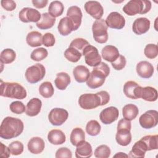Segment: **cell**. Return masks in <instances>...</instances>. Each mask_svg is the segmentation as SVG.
<instances>
[{
    "instance_id": "1",
    "label": "cell",
    "mask_w": 158,
    "mask_h": 158,
    "mask_svg": "<svg viewBox=\"0 0 158 158\" xmlns=\"http://www.w3.org/2000/svg\"><path fill=\"white\" fill-rule=\"evenodd\" d=\"M23 122L12 117H5L0 126V136L4 139H10L19 136L23 131Z\"/></svg>"
},
{
    "instance_id": "2",
    "label": "cell",
    "mask_w": 158,
    "mask_h": 158,
    "mask_svg": "<svg viewBox=\"0 0 158 158\" xmlns=\"http://www.w3.org/2000/svg\"><path fill=\"white\" fill-rule=\"evenodd\" d=\"M109 73L110 68L108 65L101 62L99 65L94 67L93 70L90 73L89 78L86 81V85L91 89L101 87Z\"/></svg>"
},
{
    "instance_id": "3",
    "label": "cell",
    "mask_w": 158,
    "mask_h": 158,
    "mask_svg": "<svg viewBox=\"0 0 158 158\" xmlns=\"http://www.w3.org/2000/svg\"><path fill=\"white\" fill-rule=\"evenodd\" d=\"M25 88L19 83L3 82L1 80V96L12 99H23L27 97Z\"/></svg>"
},
{
    "instance_id": "4",
    "label": "cell",
    "mask_w": 158,
    "mask_h": 158,
    "mask_svg": "<svg viewBox=\"0 0 158 158\" xmlns=\"http://www.w3.org/2000/svg\"><path fill=\"white\" fill-rule=\"evenodd\" d=\"M151 2L147 0H131L123 7V11L130 16L145 14L151 9Z\"/></svg>"
},
{
    "instance_id": "5",
    "label": "cell",
    "mask_w": 158,
    "mask_h": 158,
    "mask_svg": "<svg viewBox=\"0 0 158 158\" xmlns=\"http://www.w3.org/2000/svg\"><path fill=\"white\" fill-rule=\"evenodd\" d=\"M131 122L125 118L120 120L117 127L115 139L117 143L123 146L128 145L131 141Z\"/></svg>"
},
{
    "instance_id": "6",
    "label": "cell",
    "mask_w": 158,
    "mask_h": 158,
    "mask_svg": "<svg viewBox=\"0 0 158 158\" xmlns=\"http://www.w3.org/2000/svg\"><path fill=\"white\" fill-rule=\"evenodd\" d=\"M107 26L105 20L101 19L96 20L92 25V31L94 40L99 43L102 44L107 41Z\"/></svg>"
},
{
    "instance_id": "7",
    "label": "cell",
    "mask_w": 158,
    "mask_h": 158,
    "mask_svg": "<svg viewBox=\"0 0 158 158\" xmlns=\"http://www.w3.org/2000/svg\"><path fill=\"white\" fill-rule=\"evenodd\" d=\"M78 104L82 109L89 110L101 106L102 100L98 92L96 94L86 93L79 97Z\"/></svg>"
},
{
    "instance_id": "8",
    "label": "cell",
    "mask_w": 158,
    "mask_h": 158,
    "mask_svg": "<svg viewBox=\"0 0 158 158\" xmlns=\"http://www.w3.org/2000/svg\"><path fill=\"white\" fill-rule=\"evenodd\" d=\"M46 74V69L41 64L37 63L28 67L25 71V76L30 83H36L43 80Z\"/></svg>"
},
{
    "instance_id": "9",
    "label": "cell",
    "mask_w": 158,
    "mask_h": 158,
    "mask_svg": "<svg viewBox=\"0 0 158 158\" xmlns=\"http://www.w3.org/2000/svg\"><path fill=\"white\" fill-rule=\"evenodd\" d=\"M82 55L85 56V62L89 66L96 67L101 62V56L98 49L92 45L86 46L82 51Z\"/></svg>"
},
{
    "instance_id": "10",
    "label": "cell",
    "mask_w": 158,
    "mask_h": 158,
    "mask_svg": "<svg viewBox=\"0 0 158 158\" xmlns=\"http://www.w3.org/2000/svg\"><path fill=\"white\" fill-rule=\"evenodd\" d=\"M139 123L141 127L150 129L157 125L158 112L156 110H149L142 114L139 118Z\"/></svg>"
},
{
    "instance_id": "11",
    "label": "cell",
    "mask_w": 158,
    "mask_h": 158,
    "mask_svg": "<svg viewBox=\"0 0 158 158\" xmlns=\"http://www.w3.org/2000/svg\"><path fill=\"white\" fill-rule=\"evenodd\" d=\"M68 117L69 113L65 109L56 107L50 111L48 115V119L52 125L60 126L67 120Z\"/></svg>"
},
{
    "instance_id": "12",
    "label": "cell",
    "mask_w": 158,
    "mask_h": 158,
    "mask_svg": "<svg viewBox=\"0 0 158 158\" xmlns=\"http://www.w3.org/2000/svg\"><path fill=\"white\" fill-rule=\"evenodd\" d=\"M19 17L20 21L24 23L38 22L41 17L40 12L31 7H24L19 12Z\"/></svg>"
},
{
    "instance_id": "13",
    "label": "cell",
    "mask_w": 158,
    "mask_h": 158,
    "mask_svg": "<svg viewBox=\"0 0 158 158\" xmlns=\"http://www.w3.org/2000/svg\"><path fill=\"white\" fill-rule=\"evenodd\" d=\"M105 22L107 27L113 29L120 30L125 25L124 17L117 12H110L107 17Z\"/></svg>"
},
{
    "instance_id": "14",
    "label": "cell",
    "mask_w": 158,
    "mask_h": 158,
    "mask_svg": "<svg viewBox=\"0 0 158 158\" xmlns=\"http://www.w3.org/2000/svg\"><path fill=\"white\" fill-rule=\"evenodd\" d=\"M119 111L114 106H110L104 109L99 114L101 122L105 125H109L115 122L118 117Z\"/></svg>"
},
{
    "instance_id": "15",
    "label": "cell",
    "mask_w": 158,
    "mask_h": 158,
    "mask_svg": "<svg viewBox=\"0 0 158 158\" xmlns=\"http://www.w3.org/2000/svg\"><path fill=\"white\" fill-rule=\"evenodd\" d=\"M86 12L96 20L101 19L104 14L102 5L96 1H89L86 2L84 6Z\"/></svg>"
},
{
    "instance_id": "16",
    "label": "cell",
    "mask_w": 158,
    "mask_h": 158,
    "mask_svg": "<svg viewBox=\"0 0 158 158\" xmlns=\"http://www.w3.org/2000/svg\"><path fill=\"white\" fill-rule=\"evenodd\" d=\"M141 86L134 81H128L123 86V93L125 96L132 99L139 98Z\"/></svg>"
},
{
    "instance_id": "17",
    "label": "cell",
    "mask_w": 158,
    "mask_h": 158,
    "mask_svg": "<svg viewBox=\"0 0 158 158\" xmlns=\"http://www.w3.org/2000/svg\"><path fill=\"white\" fill-rule=\"evenodd\" d=\"M150 20L146 17H139L136 19L133 23L132 30L138 35L146 33L150 28Z\"/></svg>"
},
{
    "instance_id": "18",
    "label": "cell",
    "mask_w": 158,
    "mask_h": 158,
    "mask_svg": "<svg viewBox=\"0 0 158 158\" xmlns=\"http://www.w3.org/2000/svg\"><path fill=\"white\" fill-rule=\"evenodd\" d=\"M136 70L140 77L143 78H149L152 76L154 73V67L148 61L143 60L137 64Z\"/></svg>"
},
{
    "instance_id": "19",
    "label": "cell",
    "mask_w": 158,
    "mask_h": 158,
    "mask_svg": "<svg viewBox=\"0 0 158 158\" xmlns=\"http://www.w3.org/2000/svg\"><path fill=\"white\" fill-rule=\"evenodd\" d=\"M67 17L73 22L75 29L77 30L81 23L82 12L81 9L76 6H70L67 10Z\"/></svg>"
},
{
    "instance_id": "20",
    "label": "cell",
    "mask_w": 158,
    "mask_h": 158,
    "mask_svg": "<svg viewBox=\"0 0 158 158\" xmlns=\"http://www.w3.org/2000/svg\"><path fill=\"white\" fill-rule=\"evenodd\" d=\"M45 147L44 140L38 136L31 138L27 144L28 150L32 154H38L41 153Z\"/></svg>"
},
{
    "instance_id": "21",
    "label": "cell",
    "mask_w": 158,
    "mask_h": 158,
    "mask_svg": "<svg viewBox=\"0 0 158 158\" xmlns=\"http://www.w3.org/2000/svg\"><path fill=\"white\" fill-rule=\"evenodd\" d=\"M148 151V150L146 143L141 139L134 144L131 150L129 152L128 157L143 158L145 156L146 152Z\"/></svg>"
},
{
    "instance_id": "22",
    "label": "cell",
    "mask_w": 158,
    "mask_h": 158,
    "mask_svg": "<svg viewBox=\"0 0 158 158\" xmlns=\"http://www.w3.org/2000/svg\"><path fill=\"white\" fill-rule=\"evenodd\" d=\"M93 155L91 145L87 141H83L77 146L75 151V157L77 158H88Z\"/></svg>"
},
{
    "instance_id": "23",
    "label": "cell",
    "mask_w": 158,
    "mask_h": 158,
    "mask_svg": "<svg viewBox=\"0 0 158 158\" xmlns=\"http://www.w3.org/2000/svg\"><path fill=\"white\" fill-rule=\"evenodd\" d=\"M42 102L39 98H32L27 104L25 114L30 117L36 116L40 112Z\"/></svg>"
},
{
    "instance_id": "24",
    "label": "cell",
    "mask_w": 158,
    "mask_h": 158,
    "mask_svg": "<svg viewBox=\"0 0 158 158\" xmlns=\"http://www.w3.org/2000/svg\"><path fill=\"white\" fill-rule=\"evenodd\" d=\"M57 29L59 33L62 36H67L72 31L75 30L73 22L67 16L60 20Z\"/></svg>"
},
{
    "instance_id": "25",
    "label": "cell",
    "mask_w": 158,
    "mask_h": 158,
    "mask_svg": "<svg viewBox=\"0 0 158 158\" xmlns=\"http://www.w3.org/2000/svg\"><path fill=\"white\" fill-rule=\"evenodd\" d=\"M101 54L105 60L111 63L115 61L120 55L118 49L112 45L104 46L101 51Z\"/></svg>"
},
{
    "instance_id": "26",
    "label": "cell",
    "mask_w": 158,
    "mask_h": 158,
    "mask_svg": "<svg viewBox=\"0 0 158 158\" xmlns=\"http://www.w3.org/2000/svg\"><path fill=\"white\" fill-rule=\"evenodd\" d=\"M73 75L75 80L78 83H84L88 80L89 77V69L82 65H77L73 70Z\"/></svg>"
},
{
    "instance_id": "27",
    "label": "cell",
    "mask_w": 158,
    "mask_h": 158,
    "mask_svg": "<svg viewBox=\"0 0 158 158\" xmlns=\"http://www.w3.org/2000/svg\"><path fill=\"white\" fill-rule=\"evenodd\" d=\"M48 139L52 144L59 145L65 142L66 137L64 132L60 130L54 129L48 133Z\"/></svg>"
},
{
    "instance_id": "28",
    "label": "cell",
    "mask_w": 158,
    "mask_h": 158,
    "mask_svg": "<svg viewBox=\"0 0 158 158\" xmlns=\"http://www.w3.org/2000/svg\"><path fill=\"white\" fill-rule=\"evenodd\" d=\"M55 22L56 18L52 17L49 13L44 12L41 14V19L36 23V25L41 30H47L52 27Z\"/></svg>"
},
{
    "instance_id": "29",
    "label": "cell",
    "mask_w": 158,
    "mask_h": 158,
    "mask_svg": "<svg viewBox=\"0 0 158 158\" xmlns=\"http://www.w3.org/2000/svg\"><path fill=\"white\" fill-rule=\"evenodd\" d=\"M157 91L154 88L151 86L141 88L139 98H142L148 102H154L157 99Z\"/></svg>"
},
{
    "instance_id": "30",
    "label": "cell",
    "mask_w": 158,
    "mask_h": 158,
    "mask_svg": "<svg viewBox=\"0 0 158 158\" xmlns=\"http://www.w3.org/2000/svg\"><path fill=\"white\" fill-rule=\"evenodd\" d=\"M71 80L69 75L65 72H59L57 73L54 80V84L59 90H65L70 83Z\"/></svg>"
},
{
    "instance_id": "31",
    "label": "cell",
    "mask_w": 158,
    "mask_h": 158,
    "mask_svg": "<svg viewBox=\"0 0 158 158\" xmlns=\"http://www.w3.org/2000/svg\"><path fill=\"white\" fill-rule=\"evenodd\" d=\"M139 110L138 107L133 104H128L122 108V115L123 118L131 121L138 115Z\"/></svg>"
},
{
    "instance_id": "32",
    "label": "cell",
    "mask_w": 158,
    "mask_h": 158,
    "mask_svg": "<svg viewBox=\"0 0 158 158\" xmlns=\"http://www.w3.org/2000/svg\"><path fill=\"white\" fill-rule=\"evenodd\" d=\"M42 34L37 31L28 33L26 37L27 43L31 47H38L43 44Z\"/></svg>"
},
{
    "instance_id": "33",
    "label": "cell",
    "mask_w": 158,
    "mask_h": 158,
    "mask_svg": "<svg viewBox=\"0 0 158 158\" xmlns=\"http://www.w3.org/2000/svg\"><path fill=\"white\" fill-rule=\"evenodd\" d=\"M85 133L81 128L77 127L72 130L70 133V140L73 146H77L80 142L85 141Z\"/></svg>"
},
{
    "instance_id": "34",
    "label": "cell",
    "mask_w": 158,
    "mask_h": 158,
    "mask_svg": "<svg viewBox=\"0 0 158 158\" xmlns=\"http://www.w3.org/2000/svg\"><path fill=\"white\" fill-rule=\"evenodd\" d=\"M64 7L63 4L59 1H52L48 7V13L56 18L60 16L64 12Z\"/></svg>"
},
{
    "instance_id": "35",
    "label": "cell",
    "mask_w": 158,
    "mask_h": 158,
    "mask_svg": "<svg viewBox=\"0 0 158 158\" xmlns=\"http://www.w3.org/2000/svg\"><path fill=\"white\" fill-rule=\"evenodd\" d=\"M82 53L78 49L73 48L69 47L64 52L65 57L71 62H77L81 57Z\"/></svg>"
},
{
    "instance_id": "36",
    "label": "cell",
    "mask_w": 158,
    "mask_h": 158,
    "mask_svg": "<svg viewBox=\"0 0 158 158\" xmlns=\"http://www.w3.org/2000/svg\"><path fill=\"white\" fill-rule=\"evenodd\" d=\"M16 57L15 52L10 48L4 49L0 55V60L1 64H8L14 61Z\"/></svg>"
},
{
    "instance_id": "37",
    "label": "cell",
    "mask_w": 158,
    "mask_h": 158,
    "mask_svg": "<svg viewBox=\"0 0 158 158\" xmlns=\"http://www.w3.org/2000/svg\"><path fill=\"white\" fill-rule=\"evenodd\" d=\"M39 93L44 98H49L52 96L54 89L52 83L49 81L42 83L39 87Z\"/></svg>"
},
{
    "instance_id": "38",
    "label": "cell",
    "mask_w": 158,
    "mask_h": 158,
    "mask_svg": "<svg viewBox=\"0 0 158 158\" xmlns=\"http://www.w3.org/2000/svg\"><path fill=\"white\" fill-rule=\"evenodd\" d=\"M101 127L99 122L96 120H91L89 121L86 125V133L92 136H95L99 135L101 131Z\"/></svg>"
},
{
    "instance_id": "39",
    "label": "cell",
    "mask_w": 158,
    "mask_h": 158,
    "mask_svg": "<svg viewBox=\"0 0 158 158\" xmlns=\"http://www.w3.org/2000/svg\"><path fill=\"white\" fill-rule=\"evenodd\" d=\"M146 143L148 150L151 151L158 149V136L155 135H146L141 138Z\"/></svg>"
},
{
    "instance_id": "40",
    "label": "cell",
    "mask_w": 158,
    "mask_h": 158,
    "mask_svg": "<svg viewBox=\"0 0 158 158\" xmlns=\"http://www.w3.org/2000/svg\"><path fill=\"white\" fill-rule=\"evenodd\" d=\"M48 55V52L47 49L44 48H38L34 49L31 54L30 57L33 60L35 61H41L44 59Z\"/></svg>"
},
{
    "instance_id": "41",
    "label": "cell",
    "mask_w": 158,
    "mask_h": 158,
    "mask_svg": "<svg viewBox=\"0 0 158 158\" xmlns=\"http://www.w3.org/2000/svg\"><path fill=\"white\" fill-rule=\"evenodd\" d=\"M110 148L106 144H102L96 148L94 155L97 158H108L110 156Z\"/></svg>"
},
{
    "instance_id": "42",
    "label": "cell",
    "mask_w": 158,
    "mask_h": 158,
    "mask_svg": "<svg viewBox=\"0 0 158 158\" xmlns=\"http://www.w3.org/2000/svg\"><path fill=\"white\" fill-rule=\"evenodd\" d=\"M144 54L145 56L150 59L156 58L158 55V47L155 44H147L144 49Z\"/></svg>"
},
{
    "instance_id": "43",
    "label": "cell",
    "mask_w": 158,
    "mask_h": 158,
    "mask_svg": "<svg viewBox=\"0 0 158 158\" xmlns=\"http://www.w3.org/2000/svg\"><path fill=\"white\" fill-rule=\"evenodd\" d=\"M9 148L11 154L18 156L21 154L23 151V145L19 141H14L9 144Z\"/></svg>"
},
{
    "instance_id": "44",
    "label": "cell",
    "mask_w": 158,
    "mask_h": 158,
    "mask_svg": "<svg viewBox=\"0 0 158 158\" xmlns=\"http://www.w3.org/2000/svg\"><path fill=\"white\" fill-rule=\"evenodd\" d=\"M89 43L84 38H77L74 39L70 44V47H73L78 51H80L81 53L83 50V49L88 45H89Z\"/></svg>"
},
{
    "instance_id": "45",
    "label": "cell",
    "mask_w": 158,
    "mask_h": 158,
    "mask_svg": "<svg viewBox=\"0 0 158 158\" xmlns=\"http://www.w3.org/2000/svg\"><path fill=\"white\" fill-rule=\"evenodd\" d=\"M10 110L14 114H21L25 112L26 107L22 102L19 101H14L10 103L9 106Z\"/></svg>"
},
{
    "instance_id": "46",
    "label": "cell",
    "mask_w": 158,
    "mask_h": 158,
    "mask_svg": "<svg viewBox=\"0 0 158 158\" xmlns=\"http://www.w3.org/2000/svg\"><path fill=\"white\" fill-rule=\"evenodd\" d=\"M126 63L127 60L125 57L122 55H119L118 57L115 61L111 63V65L115 70H120L125 67Z\"/></svg>"
},
{
    "instance_id": "47",
    "label": "cell",
    "mask_w": 158,
    "mask_h": 158,
    "mask_svg": "<svg viewBox=\"0 0 158 158\" xmlns=\"http://www.w3.org/2000/svg\"><path fill=\"white\" fill-rule=\"evenodd\" d=\"M43 44L46 47H51L53 46L55 44L56 40L53 34L51 33H46L43 36Z\"/></svg>"
},
{
    "instance_id": "48",
    "label": "cell",
    "mask_w": 158,
    "mask_h": 158,
    "mask_svg": "<svg viewBox=\"0 0 158 158\" xmlns=\"http://www.w3.org/2000/svg\"><path fill=\"white\" fill-rule=\"evenodd\" d=\"M55 157L56 158H62V157L72 158V154L71 151L69 148L65 147H62L57 150Z\"/></svg>"
},
{
    "instance_id": "49",
    "label": "cell",
    "mask_w": 158,
    "mask_h": 158,
    "mask_svg": "<svg viewBox=\"0 0 158 158\" xmlns=\"http://www.w3.org/2000/svg\"><path fill=\"white\" fill-rule=\"evenodd\" d=\"M2 7L7 11H12L16 8V3L12 0H2L1 1Z\"/></svg>"
},
{
    "instance_id": "50",
    "label": "cell",
    "mask_w": 158,
    "mask_h": 158,
    "mask_svg": "<svg viewBox=\"0 0 158 158\" xmlns=\"http://www.w3.org/2000/svg\"><path fill=\"white\" fill-rule=\"evenodd\" d=\"M1 144V154L0 157L2 158H7L10 157V151L9 147H7L2 143H0Z\"/></svg>"
},
{
    "instance_id": "51",
    "label": "cell",
    "mask_w": 158,
    "mask_h": 158,
    "mask_svg": "<svg viewBox=\"0 0 158 158\" xmlns=\"http://www.w3.org/2000/svg\"><path fill=\"white\" fill-rule=\"evenodd\" d=\"M31 2L36 8L42 9L46 6L48 2V0H33Z\"/></svg>"
},
{
    "instance_id": "52",
    "label": "cell",
    "mask_w": 158,
    "mask_h": 158,
    "mask_svg": "<svg viewBox=\"0 0 158 158\" xmlns=\"http://www.w3.org/2000/svg\"><path fill=\"white\" fill-rule=\"evenodd\" d=\"M114 157H128V156L127 154H125L124 152H118L115 155H114Z\"/></svg>"
}]
</instances>
